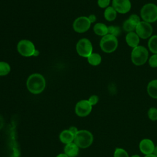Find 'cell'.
<instances>
[{
  "mask_svg": "<svg viewBox=\"0 0 157 157\" xmlns=\"http://www.w3.org/2000/svg\"><path fill=\"white\" fill-rule=\"evenodd\" d=\"M46 86L45 79L44 76L38 73L30 75L26 80V87L28 91L34 94L42 93Z\"/></svg>",
  "mask_w": 157,
  "mask_h": 157,
  "instance_id": "1",
  "label": "cell"
},
{
  "mask_svg": "<svg viewBox=\"0 0 157 157\" xmlns=\"http://www.w3.org/2000/svg\"><path fill=\"white\" fill-rule=\"evenodd\" d=\"M148 51L146 47L138 45L132 48L131 53V59L132 63L137 66L144 65L148 59Z\"/></svg>",
  "mask_w": 157,
  "mask_h": 157,
  "instance_id": "2",
  "label": "cell"
},
{
  "mask_svg": "<svg viewBox=\"0 0 157 157\" xmlns=\"http://www.w3.org/2000/svg\"><path fill=\"white\" fill-rule=\"evenodd\" d=\"M140 18L142 21L152 23L157 21V6L151 2L144 4L140 9Z\"/></svg>",
  "mask_w": 157,
  "mask_h": 157,
  "instance_id": "3",
  "label": "cell"
},
{
  "mask_svg": "<svg viewBox=\"0 0 157 157\" xmlns=\"http://www.w3.org/2000/svg\"><path fill=\"white\" fill-rule=\"evenodd\" d=\"M93 142L92 133L87 130H78L74 136V142L81 148L89 147Z\"/></svg>",
  "mask_w": 157,
  "mask_h": 157,
  "instance_id": "4",
  "label": "cell"
},
{
  "mask_svg": "<svg viewBox=\"0 0 157 157\" xmlns=\"http://www.w3.org/2000/svg\"><path fill=\"white\" fill-rule=\"evenodd\" d=\"M118 45V40L117 37L109 34L102 37L99 42L101 49L106 53H111L115 52Z\"/></svg>",
  "mask_w": 157,
  "mask_h": 157,
  "instance_id": "5",
  "label": "cell"
},
{
  "mask_svg": "<svg viewBox=\"0 0 157 157\" xmlns=\"http://www.w3.org/2000/svg\"><path fill=\"white\" fill-rule=\"evenodd\" d=\"M17 48L18 53L25 57L33 56L36 50L33 42L27 39L20 40L17 44Z\"/></svg>",
  "mask_w": 157,
  "mask_h": 157,
  "instance_id": "6",
  "label": "cell"
},
{
  "mask_svg": "<svg viewBox=\"0 0 157 157\" xmlns=\"http://www.w3.org/2000/svg\"><path fill=\"white\" fill-rule=\"evenodd\" d=\"M76 51L82 57L88 58L93 53V45L86 38L80 39L76 44Z\"/></svg>",
  "mask_w": 157,
  "mask_h": 157,
  "instance_id": "7",
  "label": "cell"
},
{
  "mask_svg": "<svg viewBox=\"0 0 157 157\" xmlns=\"http://www.w3.org/2000/svg\"><path fill=\"white\" fill-rule=\"evenodd\" d=\"M153 31V29L151 23L142 20L136 26L135 32L140 39H149L152 36Z\"/></svg>",
  "mask_w": 157,
  "mask_h": 157,
  "instance_id": "8",
  "label": "cell"
},
{
  "mask_svg": "<svg viewBox=\"0 0 157 157\" xmlns=\"http://www.w3.org/2000/svg\"><path fill=\"white\" fill-rule=\"evenodd\" d=\"M91 22L88 17L81 16L77 18L73 23V29L78 33L86 32L91 26Z\"/></svg>",
  "mask_w": 157,
  "mask_h": 157,
  "instance_id": "9",
  "label": "cell"
},
{
  "mask_svg": "<svg viewBox=\"0 0 157 157\" xmlns=\"http://www.w3.org/2000/svg\"><path fill=\"white\" fill-rule=\"evenodd\" d=\"M92 110V105L88 100H81L78 101L75 107V113L81 117L88 115Z\"/></svg>",
  "mask_w": 157,
  "mask_h": 157,
  "instance_id": "10",
  "label": "cell"
},
{
  "mask_svg": "<svg viewBox=\"0 0 157 157\" xmlns=\"http://www.w3.org/2000/svg\"><path fill=\"white\" fill-rule=\"evenodd\" d=\"M112 5L117 12L120 14H125L131 9L130 0H112Z\"/></svg>",
  "mask_w": 157,
  "mask_h": 157,
  "instance_id": "11",
  "label": "cell"
},
{
  "mask_svg": "<svg viewBox=\"0 0 157 157\" xmlns=\"http://www.w3.org/2000/svg\"><path fill=\"white\" fill-rule=\"evenodd\" d=\"M139 147L141 153L145 155H147L153 154L155 145L151 139H143L140 140Z\"/></svg>",
  "mask_w": 157,
  "mask_h": 157,
  "instance_id": "12",
  "label": "cell"
},
{
  "mask_svg": "<svg viewBox=\"0 0 157 157\" xmlns=\"http://www.w3.org/2000/svg\"><path fill=\"white\" fill-rule=\"evenodd\" d=\"M125 41L128 46L131 48H134L139 45L140 37L135 31L128 33L125 37Z\"/></svg>",
  "mask_w": 157,
  "mask_h": 157,
  "instance_id": "13",
  "label": "cell"
},
{
  "mask_svg": "<svg viewBox=\"0 0 157 157\" xmlns=\"http://www.w3.org/2000/svg\"><path fill=\"white\" fill-rule=\"evenodd\" d=\"M64 151L68 157H75L78 154L79 147L74 142H71L65 145Z\"/></svg>",
  "mask_w": 157,
  "mask_h": 157,
  "instance_id": "14",
  "label": "cell"
},
{
  "mask_svg": "<svg viewBox=\"0 0 157 157\" xmlns=\"http://www.w3.org/2000/svg\"><path fill=\"white\" fill-rule=\"evenodd\" d=\"M59 137L60 141L66 145L73 142L74 140V135L69 129L63 131L60 133Z\"/></svg>",
  "mask_w": 157,
  "mask_h": 157,
  "instance_id": "15",
  "label": "cell"
},
{
  "mask_svg": "<svg viewBox=\"0 0 157 157\" xmlns=\"http://www.w3.org/2000/svg\"><path fill=\"white\" fill-rule=\"evenodd\" d=\"M94 33L100 36H104L108 34V26L102 23H97L93 26Z\"/></svg>",
  "mask_w": 157,
  "mask_h": 157,
  "instance_id": "16",
  "label": "cell"
},
{
  "mask_svg": "<svg viewBox=\"0 0 157 157\" xmlns=\"http://www.w3.org/2000/svg\"><path fill=\"white\" fill-rule=\"evenodd\" d=\"M147 91L148 94L153 99H157V79L149 82L147 85Z\"/></svg>",
  "mask_w": 157,
  "mask_h": 157,
  "instance_id": "17",
  "label": "cell"
},
{
  "mask_svg": "<svg viewBox=\"0 0 157 157\" xmlns=\"http://www.w3.org/2000/svg\"><path fill=\"white\" fill-rule=\"evenodd\" d=\"M117 16V12L112 6H109L105 9L104 12V18L109 21L115 20Z\"/></svg>",
  "mask_w": 157,
  "mask_h": 157,
  "instance_id": "18",
  "label": "cell"
},
{
  "mask_svg": "<svg viewBox=\"0 0 157 157\" xmlns=\"http://www.w3.org/2000/svg\"><path fill=\"white\" fill-rule=\"evenodd\" d=\"M87 61L90 64L94 66H96L101 64L102 61V58L99 53H92L87 58Z\"/></svg>",
  "mask_w": 157,
  "mask_h": 157,
  "instance_id": "19",
  "label": "cell"
},
{
  "mask_svg": "<svg viewBox=\"0 0 157 157\" xmlns=\"http://www.w3.org/2000/svg\"><path fill=\"white\" fill-rule=\"evenodd\" d=\"M148 50L153 54H157V35H152L148 41Z\"/></svg>",
  "mask_w": 157,
  "mask_h": 157,
  "instance_id": "20",
  "label": "cell"
},
{
  "mask_svg": "<svg viewBox=\"0 0 157 157\" xmlns=\"http://www.w3.org/2000/svg\"><path fill=\"white\" fill-rule=\"evenodd\" d=\"M10 71V65L5 61H0V76L7 75Z\"/></svg>",
  "mask_w": 157,
  "mask_h": 157,
  "instance_id": "21",
  "label": "cell"
},
{
  "mask_svg": "<svg viewBox=\"0 0 157 157\" xmlns=\"http://www.w3.org/2000/svg\"><path fill=\"white\" fill-rule=\"evenodd\" d=\"M136 26L132 23L128 19L126 20L123 23V29L124 31L128 33L134 32L136 30Z\"/></svg>",
  "mask_w": 157,
  "mask_h": 157,
  "instance_id": "22",
  "label": "cell"
},
{
  "mask_svg": "<svg viewBox=\"0 0 157 157\" xmlns=\"http://www.w3.org/2000/svg\"><path fill=\"white\" fill-rule=\"evenodd\" d=\"M121 33V29L119 26L111 25L108 26V34L118 37Z\"/></svg>",
  "mask_w": 157,
  "mask_h": 157,
  "instance_id": "23",
  "label": "cell"
},
{
  "mask_svg": "<svg viewBox=\"0 0 157 157\" xmlns=\"http://www.w3.org/2000/svg\"><path fill=\"white\" fill-rule=\"evenodd\" d=\"M113 157H129L128 152L122 148L117 147L115 149Z\"/></svg>",
  "mask_w": 157,
  "mask_h": 157,
  "instance_id": "24",
  "label": "cell"
},
{
  "mask_svg": "<svg viewBox=\"0 0 157 157\" xmlns=\"http://www.w3.org/2000/svg\"><path fill=\"white\" fill-rule=\"evenodd\" d=\"M149 119L151 121L157 120V109L156 107H150L147 112Z\"/></svg>",
  "mask_w": 157,
  "mask_h": 157,
  "instance_id": "25",
  "label": "cell"
},
{
  "mask_svg": "<svg viewBox=\"0 0 157 157\" xmlns=\"http://www.w3.org/2000/svg\"><path fill=\"white\" fill-rule=\"evenodd\" d=\"M149 66L152 68L157 67V54L152 55L148 59Z\"/></svg>",
  "mask_w": 157,
  "mask_h": 157,
  "instance_id": "26",
  "label": "cell"
},
{
  "mask_svg": "<svg viewBox=\"0 0 157 157\" xmlns=\"http://www.w3.org/2000/svg\"><path fill=\"white\" fill-rule=\"evenodd\" d=\"M128 19L136 26H137L142 21L140 17L137 14H131Z\"/></svg>",
  "mask_w": 157,
  "mask_h": 157,
  "instance_id": "27",
  "label": "cell"
},
{
  "mask_svg": "<svg viewBox=\"0 0 157 157\" xmlns=\"http://www.w3.org/2000/svg\"><path fill=\"white\" fill-rule=\"evenodd\" d=\"M110 0H98V5L100 8L105 9L109 6Z\"/></svg>",
  "mask_w": 157,
  "mask_h": 157,
  "instance_id": "28",
  "label": "cell"
},
{
  "mask_svg": "<svg viewBox=\"0 0 157 157\" xmlns=\"http://www.w3.org/2000/svg\"><path fill=\"white\" fill-rule=\"evenodd\" d=\"M88 101H89V102L90 103V104L93 106V105H96L98 102V101H99V97L97 96V95H92V96H91L90 98H89V99H88Z\"/></svg>",
  "mask_w": 157,
  "mask_h": 157,
  "instance_id": "29",
  "label": "cell"
},
{
  "mask_svg": "<svg viewBox=\"0 0 157 157\" xmlns=\"http://www.w3.org/2000/svg\"><path fill=\"white\" fill-rule=\"evenodd\" d=\"M90 21L91 22V23H93L96 21V16L94 14H91L88 17Z\"/></svg>",
  "mask_w": 157,
  "mask_h": 157,
  "instance_id": "30",
  "label": "cell"
},
{
  "mask_svg": "<svg viewBox=\"0 0 157 157\" xmlns=\"http://www.w3.org/2000/svg\"><path fill=\"white\" fill-rule=\"evenodd\" d=\"M69 130L74 135V136H75V135L77 133V132L78 131V130L77 129V128L76 127H75V126H71V127H70V128H69Z\"/></svg>",
  "mask_w": 157,
  "mask_h": 157,
  "instance_id": "31",
  "label": "cell"
},
{
  "mask_svg": "<svg viewBox=\"0 0 157 157\" xmlns=\"http://www.w3.org/2000/svg\"><path fill=\"white\" fill-rule=\"evenodd\" d=\"M4 121L3 117L1 115H0V129L2 128L4 126Z\"/></svg>",
  "mask_w": 157,
  "mask_h": 157,
  "instance_id": "32",
  "label": "cell"
},
{
  "mask_svg": "<svg viewBox=\"0 0 157 157\" xmlns=\"http://www.w3.org/2000/svg\"><path fill=\"white\" fill-rule=\"evenodd\" d=\"M153 154L155 156H156L157 157V145H156V146L155 147V148H154Z\"/></svg>",
  "mask_w": 157,
  "mask_h": 157,
  "instance_id": "33",
  "label": "cell"
},
{
  "mask_svg": "<svg viewBox=\"0 0 157 157\" xmlns=\"http://www.w3.org/2000/svg\"><path fill=\"white\" fill-rule=\"evenodd\" d=\"M56 157H68V156L67 155H66L65 153H61V154H59L58 155H57Z\"/></svg>",
  "mask_w": 157,
  "mask_h": 157,
  "instance_id": "34",
  "label": "cell"
},
{
  "mask_svg": "<svg viewBox=\"0 0 157 157\" xmlns=\"http://www.w3.org/2000/svg\"><path fill=\"white\" fill-rule=\"evenodd\" d=\"M39 53V51H38V50H36V51H35V52H34V53L33 56H38Z\"/></svg>",
  "mask_w": 157,
  "mask_h": 157,
  "instance_id": "35",
  "label": "cell"
},
{
  "mask_svg": "<svg viewBox=\"0 0 157 157\" xmlns=\"http://www.w3.org/2000/svg\"><path fill=\"white\" fill-rule=\"evenodd\" d=\"M144 157H156V156H155L153 154H150V155H145Z\"/></svg>",
  "mask_w": 157,
  "mask_h": 157,
  "instance_id": "36",
  "label": "cell"
},
{
  "mask_svg": "<svg viewBox=\"0 0 157 157\" xmlns=\"http://www.w3.org/2000/svg\"><path fill=\"white\" fill-rule=\"evenodd\" d=\"M130 157H141V156L140 155H132Z\"/></svg>",
  "mask_w": 157,
  "mask_h": 157,
  "instance_id": "37",
  "label": "cell"
}]
</instances>
